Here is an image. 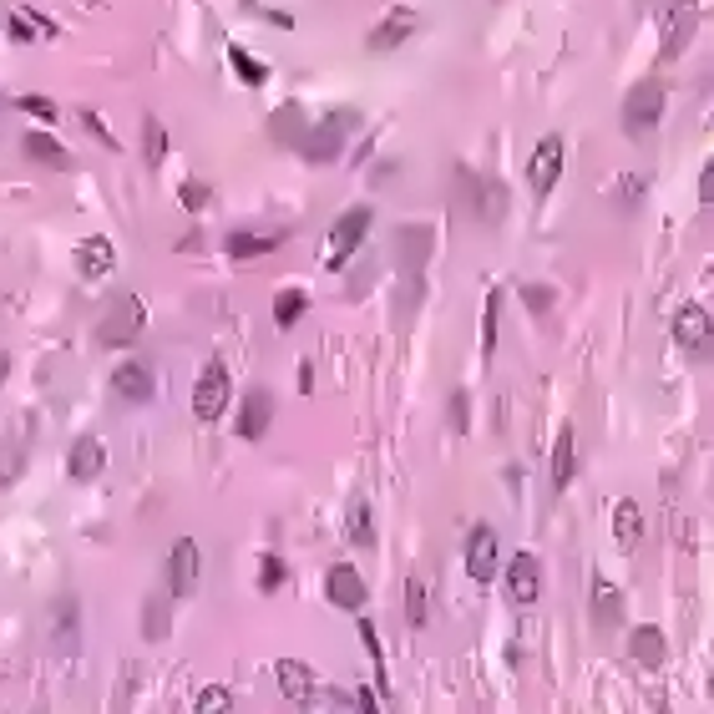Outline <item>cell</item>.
<instances>
[{"label": "cell", "mask_w": 714, "mask_h": 714, "mask_svg": "<svg viewBox=\"0 0 714 714\" xmlns=\"http://www.w3.org/2000/svg\"><path fill=\"white\" fill-rule=\"evenodd\" d=\"M664 117V82H633L628 97H623V132L628 137H649Z\"/></svg>", "instance_id": "6da1fadb"}, {"label": "cell", "mask_w": 714, "mask_h": 714, "mask_svg": "<svg viewBox=\"0 0 714 714\" xmlns=\"http://www.w3.org/2000/svg\"><path fill=\"white\" fill-rule=\"evenodd\" d=\"M350 127H355V117H350V112H335V117H325V122H309V127H304V137H299L304 163H335Z\"/></svg>", "instance_id": "7a4b0ae2"}, {"label": "cell", "mask_w": 714, "mask_h": 714, "mask_svg": "<svg viewBox=\"0 0 714 714\" xmlns=\"http://www.w3.org/2000/svg\"><path fill=\"white\" fill-rule=\"evenodd\" d=\"M370 223H375V208H370V203H355V208H345V213L335 218V228H330V264H335V269L365 244Z\"/></svg>", "instance_id": "3957f363"}, {"label": "cell", "mask_w": 714, "mask_h": 714, "mask_svg": "<svg viewBox=\"0 0 714 714\" xmlns=\"http://www.w3.org/2000/svg\"><path fill=\"white\" fill-rule=\"evenodd\" d=\"M142 325H147V314H142V299L137 294H122L107 314H102V330H97V340L102 345H132L137 335H142Z\"/></svg>", "instance_id": "277c9868"}, {"label": "cell", "mask_w": 714, "mask_h": 714, "mask_svg": "<svg viewBox=\"0 0 714 714\" xmlns=\"http://www.w3.org/2000/svg\"><path fill=\"white\" fill-rule=\"evenodd\" d=\"M228 395H233V385H228L223 360H208L203 375H198V385H193V416L198 421H218L228 411Z\"/></svg>", "instance_id": "5b68a950"}, {"label": "cell", "mask_w": 714, "mask_h": 714, "mask_svg": "<svg viewBox=\"0 0 714 714\" xmlns=\"http://www.w3.org/2000/svg\"><path fill=\"white\" fill-rule=\"evenodd\" d=\"M198 583H203V547L193 537H178L173 558H168V593L173 598H193Z\"/></svg>", "instance_id": "8992f818"}, {"label": "cell", "mask_w": 714, "mask_h": 714, "mask_svg": "<svg viewBox=\"0 0 714 714\" xmlns=\"http://www.w3.org/2000/svg\"><path fill=\"white\" fill-rule=\"evenodd\" d=\"M694 31H699V0H674V11H669V21H664V46H659V56H664V61H679V56L689 51Z\"/></svg>", "instance_id": "52a82bcc"}, {"label": "cell", "mask_w": 714, "mask_h": 714, "mask_svg": "<svg viewBox=\"0 0 714 714\" xmlns=\"http://www.w3.org/2000/svg\"><path fill=\"white\" fill-rule=\"evenodd\" d=\"M563 137H542L537 142V152H532V168H527V178H532V193L537 198H547L552 188H558V178H563Z\"/></svg>", "instance_id": "ba28073f"}, {"label": "cell", "mask_w": 714, "mask_h": 714, "mask_svg": "<svg viewBox=\"0 0 714 714\" xmlns=\"http://www.w3.org/2000/svg\"><path fill=\"white\" fill-rule=\"evenodd\" d=\"M51 649L61 659L82 649V603L76 598H56V608H51Z\"/></svg>", "instance_id": "9c48e42d"}, {"label": "cell", "mask_w": 714, "mask_h": 714, "mask_svg": "<svg viewBox=\"0 0 714 714\" xmlns=\"http://www.w3.org/2000/svg\"><path fill=\"white\" fill-rule=\"evenodd\" d=\"M325 598H330L335 608H345V613H360V608H365V598H370V588H365L360 568L335 563V568L325 573Z\"/></svg>", "instance_id": "30bf717a"}, {"label": "cell", "mask_w": 714, "mask_h": 714, "mask_svg": "<svg viewBox=\"0 0 714 714\" xmlns=\"http://www.w3.org/2000/svg\"><path fill=\"white\" fill-rule=\"evenodd\" d=\"M542 593V563L532 558V552H517V558L507 563V598L517 608H532Z\"/></svg>", "instance_id": "8fae6325"}, {"label": "cell", "mask_w": 714, "mask_h": 714, "mask_svg": "<svg viewBox=\"0 0 714 714\" xmlns=\"http://www.w3.org/2000/svg\"><path fill=\"white\" fill-rule=\"evenodd\" d=\"M112 390L122 395L127 406H147V401H152V390H157L152 365H147V360H127V365H117V370H112Z\"/></svg>", "instance_id": "7c38bea8"}, {"label": "cell", "mask_w": 714, "mask_h": 714, "mask_svg": "<svg viewBox=\"0 0 714 714\" xmlns=\"http://www.w3.org/2000/svg\"><path fill=\"white\" fill-rule=\"evenodd\" d=\"M674 340L689 350V355H709V309L704 304H684L679 314H674Z\"/></svg>", "instance_id": "4fadbf2b"}, {"label": "cell", "mask_w": 714, "mask_h": 714, "mask_svg": "<svg viewBox=\"0 0 714 714\" xmlns=\"http://www.w3.org/2000/svg\"><path fill=\"white\" fill-rule=\"evenodd\" d=\"M466 573H471V583H487L497 573V532L492 527H471V537H466Z\"/></svg>", "instance_id": "5bb4252c"}, {"label": "cell", "mask_w": 714, "mask_h": 714, "mask_svg": "<svg viewBox=\"0 0 714 714\" xmlns=\"http://www.w3.org/2000/svg\"><path fill=\"white\" fill-rule=\"evenodd\" d=\"M284 244V233L279 228H238V233H228V259H264V254H274Z\"/></svg>", "instance_id": "9a60e30c"}, {"label": "cell", "mask_w": 714, "mask_h": 714, "mask_svg": "<svg viewBox=\"0 0 714 714\" xmlns=\"http://www.w3.org/2000/svg\"><path fill=\"white\" fill-rule=\"evenodd\" d=\"M416 26H421V21H416V11H390V16L370 31V41H365V46H370L375 56H385V51H395V46H406V41L416 36Z\"/></svg>", "instance_id": "2e32d148"}, {"label": "cell", "mask_w": 714, "mask_h": 714, "mask_svg": "<svg viewBox=\"0 0 714 714\" xmlns=\"http://www.w3.org/2000/svg\"><path fill=\"white\" fill-rule=\"evenodd\" d=\"M102 466H107V451H102L97 436L71 441V451H66V476H71V482H92V476H102Z\"/></svg>", "instance_id": "e0dca14e"}, {"label": "cell", "mask_w": 714, "mask_h": 714, "mask_svg": "<svg viewBox=\"0 0 714 714\" xmlns=\"http://www.w3.org/2000/svg\"><path fill=\"white\" fill-rule=\"evenodd\" d=\"M21 152L31 157V163L51 168V173H66V168H71V152H66L51 132H26V137H21Z\"/></svg>", "instance_id": "ac0fdd59"}, {"label": "cell", "mask_w": 714, "mask_h": 714, "mask_svg": "<svg viewBox=\"0 0 714 714\" xmlns=\"http://www.w3.org/2000/svg\"><path fill=\"white\" fill-rule=\"evenodd\" d=\"M274 421V401H269V390H249L244 395V416H238V436L244 441H259Z\"/></svg>", "instance_id": "d6986e66"}, {"label": "cell", "mask_w": 714, "mask_h": 714, "mask_svg": "<svg viewBox=\"0 0 714 714\" xmlns=\"http://www.w3.org/2000/svg\"><path fill=\"white\" fill-rule=\"evenodd\" d=\"M628 654H633V664H639V669H659L664 664V628H654V623L633 628L628 633Z\"/></svg>", "instance_id": "ffe728a7"}, {"label": "cell", "mask_w": 714, "mask_h": 714, "mask_svg": "<svg viewBox=\"0 0 714 714\" xmlns=\"http://www.w3.org/2000/svg\"><path fill=\"white\" fill-rule=\"evenodd\" d=\"M112 264H117L112 238H87V244L76 249V269H82V279H102V274H112Z\"/></svg>", "instance_id": "44dd1931"}, {"label": "cell", "mask_w": 714, "mask_h": 714, "mask_svg": "<svg viewBox=\"0 0 714 714\" xmlns=\"http://www.w3.org/2000/svg\"><path fill=\"white\" fill-rule=\"evenodd\" d=\"M573 471H578V436H573V426H563L558 446H552V492H568Z\"/></svg>", "instance_id": "7402d4cb"}, {"label": "cell", "mask_w": 714, "mask_h": 714, "mask_svg": "<svg viewBox=\"0 0 714 714\" xmlns=\"http://www.w3.org/2000/svg\"><path fill=\"white\" fill-rule=\"evenodd\" d=\"M274 679H279V689H284V699H294V704H304L314 689V674H309V664H299V659H279L274 664Z\"/></svg>", "instance_id": "603a6c76"}, {"label": "cell", "mask_w": 714, "mask_h": 714, "mask_svg": "<svg viewBox=\"0 0 714 714\" xmlns=\"http://www.w3.org/2000/svg\"><path fill=\"white\" fill-rule=\"evenodd\" d=\"M613 537H618L623 552H633V547L644 542V512H639V502H618V512H613Z\"/></svg>", "instance_id": "cb8c5ba5"}, {"label": "cell", "mask_w": 714, "mask_h": 714, "mask_svg": "<svg viewBox=\"0 0 714 714\" xmlns=\"http://www.w3.org/2000/svg\"><path fill=\"white\" fill-rule=\"evenodd\" d=\"M228 66L238 71V82H244V87H264L269 82V66L259 56H249L244 46H228Z\"/></svg>", "instance_id": "d4e9b609"}, {"label": "cell", "mask_w": 714, "mask_h": 714, "mask_svg": "<svg viewBox=\"0 0 714 714\" xmlns=\"http://www.w3.org/2000/svg\"><path fill=\"white\" fill-rule=\"evenodd\" d=\"M11 36H16L21 46H31V41H41V36H56V26H51L46 16H36V11H11Z\"/></svg>", "instance_id": "484cf974"}, {"label": "cell", "mask_w": 714, "mask_h": 714, "mask_svg": "<svg viewBox=\"0 0 714 714\" xmlns=\"http://www.w3.org/2000/svg\"><path fill=\"white\" fill-rule=\"evenodd\" d=\"M142 157H147V168H163V157H168V127L157 117L142 122Z\"/></svg>", "instance_id": "4316f807"}, {"label": "cell", "mask_w": 714, "mask_h": 714, "mask_svg": "<svg viewBox=\"0 0 714 714\" xmlns=\"http://www.w3.org/2000/svg\"><path fill=\"white\" fill-rule=\"evenodd\" d=\"M304 127H309V122H304V112H299L294 102H289V107H279V112L269 117V132H274L279 142H294V147H299V137H304Z\"/></svg>", "instance_id": "83f0119b"}, {"label": "cell", "mask_w": 714, "mask_h": 714, "mask_svg": "<svg viewBox=\"0 0 714 714\" xmlns=\"http://www.w3.org/2000/svg\"><path fill=\"white\" fill-rule=\"evenodd\" d=\"M304 309H309V299H304L299 289H284V294L274 299V325H279V330H294V325L304 320Z\"/></svg>", "instance_id": "f1b7e54d"}, {"label": "cell", "mask_w": 714, "mask_h": 714, "mask_svg": "<svg viewBox=\"0 0 714 714\" xmlns=\"http://www.w3.org/2000/svg\"><path fill=\"white\" fill-rule=\"evenodd\" d=\"M623 613V598H618V588H608L603 578H593V618L598 623H613Z\"/></svg>", "instance_id": "f546056e"}, {"label": "cell", "mask_w": 714, "mask_h": 714, "mask_svg": "<svg viewBox=\"0 0 714 714\" xmlns=\"http://www.w3.org/2000/svg\"><path fill=\"white\" fill-rule=\"evenodd\" d=\"M21 466H26V441L16 436V441L0 446V487H11L16 476H21Z\"/></svg>", "instance_id": "4dcf8cb0"}, {"label": "cell", "mask_w": 714, "mask_h": 714, "mask_svg": "<svg viewBox=\"0 0 714 714\" xmlns=\"http://www.w3.org/2000/svg\"><path fill=\"white\" fill-rule=\"evenodd\" d=\"M350 542L355 547H375V517L365 502H350Z\"/></svg>", "instance_id": "1f68e13d"}, {"label": "cell", "mask_w": 714, "mask_h": 714, "mask_svg": "<svg viewBox=\"0 0 714 714\" xmlns=\"http://www.w3.org/2000/svg\"><path fill=\"white\" fill-rule=\"evenodd\" d=\"M284 558L279 552H264V563H259V593H279V583H284Z\"/></svg>", "instance_id": "d6a6232c"}, {"label": "cell", "mask_w": 714, "mask_h": 714, "mask_svg": "<svg viewBox=\"0 0 714 714\" xmlns=\"http://www.w3.org/2000/svg\"><path fill=\"white\" fill-rule=\"evenodd\" d=\"M193 709H198V714H223V709H233V694H228L223 684H208V689L193 699Z\"/></svg>", "instance_id": "836d02e7"}, {"label": "cell", "mask_w": 714, "mask_h": 714, "mask_svg": "<svg viewBox=\"0 0 714 714\" xmlns=\"http://www.w3.org/2000/svg\"><path fill=\"white\" fill-rule=\"evenodd\" d=\"M178 198H183V208H188V213H203V208L213 203V188H208V183H198V178H188V183L178 188Z\"/></svg>", "instance_id": "e575fe53"}, {"label": "cell", "mask_w": 714, "mask_h": 714, "mask_svg": "<svg viewBox=\"0 0 714 714\" xmlns=\"http://www.w3.org/2000/svg\"><path fill=\"white\" fill-rule=\"evenodd\" d=\"M497 314H502V294H487V314H482V350H497Z\"/></svg>", "instance_id": "d590c367"}, {"label": "cell", "mask_w": 714, "mask_h": 714, "mask_svg": "<svg viewBox=\"0 0 714 714\" xmlns=\"http://www.w3.org/2000/svg\"><path fill=\"white\" fill-rule=\"evenodd\" d=\"M142 633H147V639H163V633H168V608L157 603V598H147V618H142Z\"/></svg>", "instance_id": "8d00e7d4"}, {"label": "cell", "mask_w": 714, "mask_h": 714, "mask_svg": "<svg viewBox=\"0 0 714 714\" xmlns=\"http://www.w3.org/2000/svg\"><path fill=\"white\" fill-rule=\"evenodd\" d=\"M21 112H26V117H36V122H56V117H61V107H56L51 97H36V92H31V97H21Z\"/></svg>", "instance_id": "74e56055"}, {"label": "cell", "mask_w": 714, "mask_h": 714, "mask_svg": "<svg viewBox=\"0 0 714 714\" xmlns=\"http://www.w3.org/2000/svg\"><path fill=\"white\" fill-rule=\"evenodd\" d=\"M406 608H411V623H426V583L421 578L406 583Z\"/></svg>", "instance_id": "f35d334b"}, {"label": "cell", "mask_w": 714, "mask_h": 714, "mask_svg": "<svg viewBox=\"0 0 714 714\" xmlns=\"http://www.w3.org/2000/svg\"><path fill=\"white\" fill-rule=\"evenodd\" d=\"M466 426H471V395H466V390H456V395H451V431L461 436Z\"/></svg>", "instance_id": "ab89813d"}, {"label": "cell", "mask_w": 714, "mask_h": 714, "mask_svg": "<svg viewBox=\"0 0 714 714\" xmlns=\"http://www.w3.org/2000/svg\"><path fill=\"white\" fill-rule=\"evenodd\" d=\"M522 304H527V309H532V314H542V309H547V304H552V294H547V289H542V284H522Z\"/></svg>", "instance_id": "60d3db41"}, {"label": "cell", "mask_w": 714, "mask_h": 714, "mask_svg": "<svg viewBox=\"0 0 714 714\" xmlns=\"http://www.w3.org/2000/svg\"><path fill=\"white\" fill-rule=\"evenodd\" d=\"M82 122H87V132H92V137H97V142H107V147H117V137H112V132H107V122H102V117H97V112H82Z\"/></svg>", "instance_id": "b9f144b4"}, {"label": "cell", "mask_w": 714, "mask_h": 714, "mask_svg": "<svg viewBox=\"0 0 714 714\" xmlns=\"http://www.w3.org/2000/svg\"><path fill=\"white\" fill-rule=\"evenodd\" d=\"M699 203H704V208L714 203V168H704V173H699Z\"/></svg>", "instance_id": "7bdbcfd3"}, {"label": "cell", "mask_w": 714, "mask_h": 714, "mask_svg": "<svg viewBox=\"0 0 714 714\" xmlns=\"http://www.w3.org/2000/svg\"><path fill=\"white\" fill-rule=\"evenodd\" d=\"M299 390H314V370H309V360L299 365Z\"/></svg>", "instance_id": "ee69618b"}, {"label": "cell", "mask_w": 714, "mask_h": 714, "mask_svg": "<svg viewBox=\"0 0 714 714\" xmlns=\"http://www.w3.org/2000/svg\"><path fill=\"white\" fill-rule=\"evenodd\" d=\"M6 375H11V360H6V355H0V385H6Z\"/></svg>", "instance_id": "f6af8a7d"}, {"label": "cell", "mask_w": 714, "mask_h": 714, "mask_svg": "<svg viewBox=\"0 0 714 714\" xmlns=\"http://www.w3.org/2000/svg\"><path fill=\"white\" fill-rule=\"evenodd\" d=\"M244 6H259V0H244Z\"/></svg>", "instance_id": "bcb514c9"}]
</instances>
